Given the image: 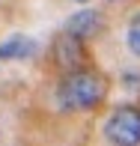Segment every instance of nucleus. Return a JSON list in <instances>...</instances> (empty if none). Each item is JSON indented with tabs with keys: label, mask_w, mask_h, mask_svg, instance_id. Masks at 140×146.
Masks as SVG:
<instances>
[{
	"label": "nucleus",
	"mask_w": 140,
	"mask_h": 146,
	"mask_svg": "<svg viewBox=\"0 0 140 146\" xmlns=\"http://www.w3.org/2000/svg\"><path fill=\"white\" fill-rule=\"evenodd\" d=\"M107 98V78L96 69H75L66 72L57 84V104L72 113L92 110Z\"/></svg>",
	"instance_id": "nucleus-1"
},
{
	"label": "nucleus",
	"mask_w": 140,
	"mask_h": 146,
	"mask_svg": "<svg viewBox=\"0 0 140 146\" xmlns=\"http://www.w3.org/2000/svg\"><path fill=\"white\" fill-rule=\"evenodd\" d=\"M104 137L110 146H140V108L119 104L104 122Z\"/></svg>",
	"instance_id": "nucleus-2"
},
{
	"label": "nucleus",
	"mask_w": 140,
	"mask_h": 146,
	"mask_svg": "<svg viewBox=\"0 0 140 146\" xmlns=\"http://www.w3.org/2000/svg\"><path fill=\"white\" fill-rule=\"evenodd\" d=\"M84 57H86V51H84V42L78 36H72V33L63 30L54 39V60H57V66H63L66 72H75L78 66L84 63Z\"/></svg>",
	"instance_id": "nucleus-3"
},
{
	"label": "nucleus",
	"mask_w": 140,
	"mask_h": 146,
	"mask_svg": "<svg viewBox=\"0 0 140 146\" xmlns=\"http://www.w3.org/2000/svg\"><path fill=\"white\" fill-rule=\"evenodd\" d=\"M102 24H104V18H102L98 9H78L75 15L66 21V33H72V36H78L84 42V39L96 36V33L102 30Z\"/></svg>",
	"instance_id": "nucleus-4"
},
{
	"label": "nucleus",
	"mask_w": 140,
	"mask_h": 146,
	"mask_svg": "<svg viewBox=\"0 0 140 146\" xmlns=\"http://www.w3.org/2000/svg\"><path fill=\"white\" fill-rule=\"evenodd\" d=\"M36 51V42L30 36H9L6 42H0V60H24Z\"/></svg>",
	"instance_id": "nucleus-5"
},
{
	"label": "nucleus",
	"mask_w": 140,
	"mask_h": 146,
	"mask_svg": "<svg viewBox=\"0 0 140 146\" xmlns=\"http://www.w3.org/2000/svg\"><path fill=\"white\" fill-rule=\"evenodd\" d=\"M125 45H128V51H131L134 57H140V12H137V15H131V21H128Z\"/></svg>",
	"instance_id": "nucleus-6"
}]
</instances>
